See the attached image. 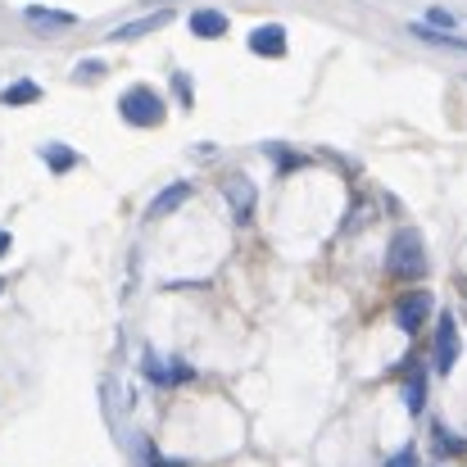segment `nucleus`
Returning <instances> with one entry per match:
<instances>
[{"instance_id":"obj_1","label":"nucleus","mask_w":467,"mask_h":467,"mask_svg":"<svg viewBox=\"0 0 467 467\" xmlns=\"http://www.w3.org/2000/svg\"><path fill=\"white\" fill-rule=\"evenodd\" d=\"M427 268H431V259H427L422 232H418V227H400V232L390 236V245H386V273H390L395 282H422Z\"/></svg>"},{"instance_id":"obj_2","label":"nucleus","mask_w":467,"mask_h":467,"mask_svg":"<svg viewBox=\"0 0 467 467\" xmlns=\"http://www.w3.org/2000/svg\"><path fill=\"white\" fill-rule=\"evenodd\" d=\"M119 119L128 123V128H163V119H168V105H163V96H159L155 87H146V82H137V87H128L123 96H119Z\"/></svg>"},{"instance_id":"obj_3","label":"nucleus","mask_w":467,"mask_h":467,"mask_svg":"<svg viewBox=\"0 0 467 467\" xmlns=\"http://www.w3.org/2000/svg\"><path fill=\"white\" fill-rule=\"evenodd\" d=\"M218 186H223V200L232 204V218H236L241 227H250V223H254V209H259V186H254L245 172H227Z\"/></svg>"},{"instance_id":"obj_4","label":"nucleus","mask_w":467,"mask_h":467,"mask_svg":"<svg viewBox=\"0 0 467 467\" xmlns=\"http://www.w3.org/2000/svg\"><path fill=\"white\" fill-rule=\"evenodd\" d=\"M459 363V317L454 313H441L436 317V336H431V368L441 377H450Z\"/></svg>"},{"instance_id":"obj_5","label":"nucleus","mask_w":467,"mask_h":467,"mask_svg":"<svg viewBox=\"0 0 467 467\" xmlns=\"http://www.w3.org/2000/svg\"><path fill=\"white\" fill-rule=\"evenodd\" d=\"M427 322H431V291H404L395 300V327L404 336H418Z\"/></svg>"},{"instance_id":"obj_6","label":"nucleus","mask_w":467,"mask_h":467,"mask_svg":"<svg viewBox=\"0 0 467 467\" xmlns=\"http://www.w3.org/2000/svg\"><path fill=\"white\" fill-rule=\"evenodd\" d=\"M245 50H250V55H259V59H282V55L291 50L286 27H282V23H259V27H250Z\"/></svg>"},{"instance_id":"obj_7","label":"nucleus","mask_w":467,"mask_h":467,"mask_svg":"<svg viewBox=\"0 0 467 467\" xmlns=\"http://www.w3.org/2000/svg\"><path fill=\"white\" fill-rule=\"evenodd\" d=\"M400 381H404V409L413 418H422V409H427V368L418 358H404L400 363Z\"/></svg>"},{"instance_id":"obj_8","label":"nucleus","mask_w":467,"mask_h":467,"mask_svg":"<svg viewBox=\"0 0 467 467\" xmlns=\"http://www.w3.org/2000/svg\"><path fill=\"white\" fill-rule=\"evenodd\" d=\"M146 377L155 386H186V381H195V368L186 358H155V354H146Z\"/></svg>"},{"instance_id":"obj_9","label":"nucleus","mask_w":467,"mask_h":467,"mask_svg":"<svg viewBox=\"0 0 467 467\" xmlns=\"http://www.w3.org/2000/svg\"><path fill=\"white\" fill-rule=\"evenodd\" d=\"M191 195H195V182H168V186L159 191L155 200L146 204V218H150V223H159V218L177 213V209H182V204H186Z\"/></svg>"},{"instance_id":"obj_10","label":"nucleus","mask_w":467,"mask_h":467,"mask_svg":"<svg viewBox=\"0 0 467 467\" xmlns=\"http://www.w3.org/2000/svg\"><path fill=\"white\" fill-rule=\"evenodd\" d=\"M186 27H191V36H200V41H218V36H227V27H232V18H227L223 9H213V5H204V9H191V18H186Z\"/></svg>"},{"instance_id":"obj_11","label":"nucleus","mask_w":467,"mask_h":467,"mask_svg":"<svg viewBox=\"0 0 467 467\" xmlns=\"http://www.w3.org/2000/svg\"><path fill=\"white\" fill-rule=\"evenodd\" d=\"M23 18H27L32 27H46V32H68V27H78V14H68V9H50V5H27Z\"/></svg>"},{"instance_id":"obj_12","label":"nucleus","mask_w":467,"mask_h":467,"mask_svg":"<svg viewBox=\"0 0 467 467\" xmlns=\"http://www.w3.org/2000/svg\"><path fill=\"white\" fill-rule=\"evenodd\" d=\"M168 23H172V9H155V14H146V18H132V23L114 27L109 41H137V36H150V32L168 27Z\"/></svg>"},{"instance_id":"obj_13","label":"nucleus","mask_w":467,"mask_h":467,"mask_svg":"<svg viewBox=\"0 0 467 467\" xmlns=\"http://www.w3.org/2000/svg\"><path fill=\"white\" fill-rule=\"evenodd\" d=\"M431 450H436L441 459H467V436H459V431L445 427V422H431Z\"/></svg>"},{"instance_id":"obj_14","label":"nucleus","mask_w":467,"mask_h":467,"mask_svg":"<svg viewBox=\"0 0 467 467\" xmlns=\"http://www.w3.org/2000/svg\"><path fill=\"white\" fill-rule=\"evenodd\" d=\"M41 100V82H32V78H14L5 91H0V105H9V109H18V105H36Z\"/></svg>"},{"instance_id":"obj_15","label":"nucleus","mask_w":467,"mask_h":467,"mask_svg":"<svg viewBox=\"0 0 467 467\" xmlns=\"http://www.w3.org/2000/svg\"><path fill=\"white\" fill-rule=\"evenodd\" d=\"M41 163H46L55 177H64V172H73L82 159H78V150H68V146H59V141H46V146H41Z\"/></svg>"},{"instance_id":"obj_16","label":"nucleus","mask_w":467,"mask_h":467,"mask_svg":"<svg viewBox=\"0 0 467 467\" xmlns=\"http://www.w3.org/2000/svg\"><path fill=\"white\" fill-rule=\"evenodd\" d=\"M409 36H418V41H427V46H445V50H459V55H467V36L436 32V27H427V23H409Z\"/></svg>"},{"instance_id":"obj_17","label":"nucleus","mask_w":467,"mask_h":467,"mask_svg":"<svg viewBox=\"0 0 467 467\" xmlns=\"http://www.w3.org/2000/svg\"><path fill=\"white\" fill-rule=\"evenodd\" d=\"M422 23H427V27H436V32H454V27H459V14H450V9H441V5H431Z\"/></svg>"},{"instance_id":"obj_18","label":"nucleus","mask_w":467,"mask_h":467,"mask_svg":"<svg viewBox=\"0 0 467 467\" xmlns=\"http://www.w3.org/2000/svg\"><path fill=\"white\" fill-rule=\"evenodd\" d=\"M268 155H273V163H277V172H296V168H305L309 159L296 155V150H282V146H268Z\"/></svg>"},{"instance_id":"obj_19","label":"nucleus","mask_w":467,"mask_h":467,"mask_svg":"<svg viewBox=\"0 0 467 467\" xmlns=\"http://www.w3.org/2000/svg\"><path fill=\"white\" fill-rule=\"evenodd\" d=\"M172 91H177V100H182V109H191V105H195V91H191V78H186L182 68L172 73Z\"/></svg>"},{"instance_id":"obj_20","label":"nucleus","mask_w":467,"mask_h":467,"mask_svg":"<svg viewBox=\"0 0 467 467\" xmlns=\"http://www.w3.org/2000/svg\"><path fill=\"white\" fill-rule=\"evenodd\" d=\"M100 73H105V64H100V59H82L73 78H78V82H91V78H100Z\"/></svg>"},{"instance_id":"obj_21","label":"nucleus","mask_w":467,"mask_h":467,"mask_svg":"<svg viewBox=\"0 0 467 467\" xmlns=\"http://www.w3.org/2000/svg\"><path fill=\"white\" fill-rule=\"evenodd\" d=\"M386 467H418V450H413V445H404L400 454H390V459H386Z\"/></svg>"},{"instance_id":"obj_22","label":"nucleus","mask_w":467,"mask_h":467,"mask_svg":"<svg viewBox=\"0 0 467 467\" xmlns=\"http://www.w3.org/2000/svg\"><path fill=\"white\" fill-rule=\"evenodd\" d=\"M9 245H14V236H9V232H0V259L9 254Z\"/></svg>"},{"instance_id":"obj_23","label":"nucleus","mask_w":467,"mask_h":467,"mask_svg":"<svg viewBox=\"0 0 467 467\" xmlns=\"http://www.w3.org/2000/svg\"><path fill=\"white\" fill-rule=\"evenodd\" d=\"M463 296H467V277H463Z\"/></svg>"},{"instance_id":"obj_24","label":"nucleus","mask_w":467,"mask_h":467,"mask_svg":"<svg viewBox=\"0 0 467 467\" xmlns=\"http://www.w3.org/2000/svg\"><path fill=\"white\" fill-rule=\"evenodd\" d=\"M0 291H5V282H0Z\"/></svg>"}]
</instances>
